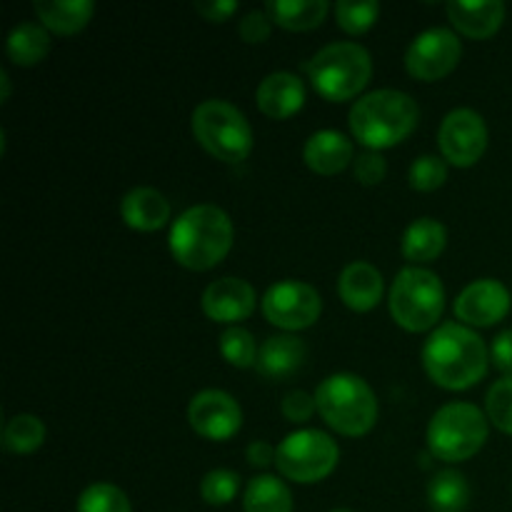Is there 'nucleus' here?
Listing matches in <instances>:
<instances>
[{
	"label": "nucleus",
	"mask_w": 512,
	"mask_h": 512,
	"mask_svg": "<svg viewBox=\"0 0 512 512\" xmlns=\"http://www.w3.org/2000/svg\"><path fill=\"white\" fill-rule=\"evenodd\" d=\"M423 368L440 388L468 390L488 373L490 350L468 325L440 323L423 345Z\"/></svg>",
	"instance_id": "obj_1"
},
{
	"label": "nucleus",
	"mask_w": 512,
	"mask_h": 512,
	"mask_svg": "<svg viewBox=\"0 0 512 512\" xmlns=\"http://www.w3.org/2000/svg\"><path fill=\"white\" fill-rule=\"evenodd\" d=\"M235 228L220 205L200 203L175 218L170 228V253L183 268L210 270L233 248Z\"/></svg>",
	"instance_id": "obj_2"
},
{
	"label": "nucleus",
	"mask_w": 512,
	"mask_h": 512,
	"mask_svg": "<svg viewBox=\"0 0 512 512\" xmlns=\"http://www.w3.org/2000/svg\"><path fill=\"white\" fill-rule=\"evenodd\" d=\"M418 120L420 108L413 95L395 88H378L360 95L348 115L353 138L368 150H383L403 143L415 130Z\"/></svg>",
	"instance_id": "obj_3"
},
{
	"label": "nucleus",
	"mask_w": 512,
	"mask_h": 512,
	"mask_svg": "<svg viewBox=\"0 0 512 512\" xmlns=\"http://www.w3.org/2000/svg\"><path fill=\"white\" fill-rule=\"evenodd\" d=\"M315 403L325 423L340 435L360 438L378 420V398L360 375L333 373L315 390Z\"/></svg>",
	"instance_id": "obj_4"
},
{
	"label": "nucleus",
	"mask_w": 512,
	"mask_h": 512,
	"mask_svg": "<svg viewBox=\"0 0 512 512\" xmlns=\"http://www.w3.org/2000/svg\"><path fill=\"white\" fill-rule=\"evenodd\" d=\"M313 88L333 103L355 98L373 75V58L368 48L353 40L328 43L305 65Z\"/></svg>",
	"instance_id": "obj_5"
},
{
	"label": "nucleus",
	"mask_w": 512,
	"mask_h": 512,
	"mask_svg": "<svg viewBox=\"0 0 512 512\" xmlns=\"http://www.w3.org/2000/svg\"><path fill=\"white\" fill-rule=\"evenodd\" d=\"M488 415L473 403H448L428 423V448L443 463H463L488 440Z\"/></svg>",
	"instance_id": "obj_6"
},
{
	"label": "nucleus",
	"mask_w": 512,
	"mask_h": 512,
	"mask_svg": "<svg viewBox=\"0 0 512 512\" xmlns=\"http://www.w3.org/2000/svg\"><path fill=\"white\" fill-rule=\"evenodd\" d=\"M390 315L410 333L430 330L445 310L443 280L428 268L408 265L400 270L390 288Z\"/></svg>",
	"instance_id": "obj_7"
},
{
	"label": "nucleus",
	"mask_w": 512,
	"mask_h": 512,
	"mask_svg": "<svg viewBox=\"0 0 512 512\" xmlns=\"http://www.w3.org/2000/svg\"><path fill=\"white\" fill-rule=\"evenodd\" d=\"M193 133L213 158L225 163H240L253 150V128L240 108L228 100L210 98L195 105Z\"/></svg>",
	"instance_id": "obj_8"
},
{
	"label": "nucleus",
	"mask_w": 512,
	"mask_h": 512,
	"mask_svg": "<svg viewBox=\"0 0 512 512\" xmlns=\"http://www.w3.org/2000/svg\"><path fill=\"white\" fill-rule=\"evenodd\" d=\"M340 460V448L328 433L315 428L295 430L280 440L275 465L293 483L313 485L328 478Z\"/></svg>",
	"instance_id": "obj_9"
},
{
	"label": "nucleus",
	"mask_w": 512,
	"mask_h": 512,
	"mask_svg": "<svg viewBox=\"0 0 512 512\" xmlns=\"http://www.w3.org/2000/svg\"><path fill=\"white\" fill-rule=\"evenodd\" d=\"M320 313H323L320 293L303 280H280L263 295L265 320L288 333L310 328Z\"/></svg>",
	"instance_id": "obj_10"
},
{
	"label": "nucleus",
	"mask_w": 512,
	"mask_h": 512,
	"mask_svg": "<svg viewBox=\"0 0 512 512\" xmlns=\"http://www.w3.org/2000/svg\"><path fill=\"white\" fill-rule=\"evenodd\" d=\"M488 125L473 108H455L443 118L438 130L440 153L458 168H470L488 150Z\"/></svg>",
	"instance_id": "obj_11"
},
{
	"label": "nucleus",
	"mask_w": 512,
	"mask_h": 512,
	"mask_svg": "<svg viewBox=\"0 0 512 512\" xmlns=\"http://www.w3.org/2000/svg\"><path fill=\"white\" fill-rule=\"evenodd\" d=\"M463 43L458 35L443 25L423 30L405 50V68L418 80H438L458 65Z\"/></svg>",
	"instance_id": "obj_12"
},
{
	"label": "nucleus",
	"mask_w": 512,
	"mask_h": 512,
	"mask_svg": "<svg viewBox=\"0 0 512 512\" xmlns=\"http://www.w3.org/2000/svg\"><path fill=\"white\" fill-rule=\"evenodd\" d=\"M188 420L200 438L223 443L243 428V408L225 390L208 388L193 395L188 405Z\"/></svg>",
	"instance_id": "obj_13"
},
{
	"label": "nucleus",
	"mask_w": 512,
	"mask_h": 512,
	"mask_svg": "<svg viewBox=\"0 0 512 512\" xmlns=\"http://www.w3.org/2000/svg\"><path fill=\"white\" fill-rule=\"evenodd\" d=\"M510 290L495 278L473 280L455 298V315L468 328H490L510 313Z\"/></svg>",
	"instance_id": "obj_14"
},
{
	"label": "nucleus",
	"mask_w": 512,
	"mask_h": 512,
	"mask_svg": "<svg viewBox=\"0 0 512 512\" xmlns=\"http://www.w3.org/2000/svg\"><path fill=\"white\" fill-rule=\"evenodd\" d=\"M203 313L208 315L215 323L225 325H238L240 320L250 318L258 305V295H255V288L243 278H218L205 288L203 300Z\"/></svg>",
	"instance_id": "obj_15"
},
{
	"label": "nucleus",
	"mask_w": 512,
	"mask_h": 512,
	"mask_svg": "<svg viewBox=\"0 0 512 512\" xmlns=\"http://www.w3.org/2000/svg\"><path fill=\"white\" fill-rule=\"evenodd\" d=\"M255 100L260 113L273 120H285L305 105V83L290 70H275L260 80Z\"/></svg>",
	"instance_id": "obj_16"
},
{
	"label": "nucleus",
	"mask_w": 512,
	"mask_h": 512,
	"mask_svg": "<svg viewBox=\"0 0 512 512\" xmlns=\"http://www.w3.org/2000/svg\"><path fill=\"white\" fill-rule=\"evenodd\" d=\"M383 273L368 260H353L340 270L338 278V295L350 310L368 313L383 298Z\"/></svg>",
	"instance_id": "obj_17"
},
{
	"label": "nucleus",
	"mask_w": 512,
	"mask_h": 512,
	"mask_svg": "<svg viewBox=\"0 0 512 512\" xmlns=\"http://www.w3.org/2000/svg\"><path fill=\"white\" fill-rule=\"evenodd\" d=\"M308 360V345L290 333L270 335L258 353V373L273 383L290 380Z\"/></svg>",
	"instance_id": "obj_18"
},
{
	"label": "nucleus",
	"mask_w": 512,
	"mask_h": 512,
	"mask_svg": "<svg viewBox=\"0 0 512 512\" xmlns=\"http://www.w3.org/2000/svg\"><path fill=\"white\" fill-rule=\"evenodd\" d=\"M303 160L320 175H338L355 160L353 140L333 128L315 130L303 145Z\"/></svg>",
	"instance_id": "obj_19"
},
{
	"label": "nucleus",
	"mask_w": 512,
	"mask_h": 512,
	"mask_svg": "<svg viewBox=\"0 0 512 512\" xmlns=\"http://www.w3.org/2000/svg\"><path fill=\"white\" fill-rule=\"evenodd\" d=\"M120 218L125 225L140 233H153L160 230L170 220V200L160 190L140 185L128 190L120 200Z\"/></svg>",
	"instance_id": "obj_20"
},
{
	"label": "nucleus",
	"mask_w": 512,
	"mask_h": 512,
	"mask_svg": "<svg viewBox=\"0 0 512 512\" xmlns=\"http://www.w3.org/2000/svg\"><path fill=\"white\" fill-rule=\"evenodd\" d=\"M448 15L455 28L475 40L490 38L505 20L503 0H450Z\"/></svg>",
	"instance_id": "obj_21"
},
{
	"label": "nucleus",
	"mask_w": 512,
	"mask_h": 512,
	"mask_svg": "<svg viewBox=\"0 0 512 512\" xmlns=\"http://www.w3.org/2000/svg\"><path fill=\"white\" fill-rule=\"evenodd\" d=\"M35 15L48 30L73 35L90 23L95 13L93 0H35Z\"/></svg>",
	"instance_id": "obj_22"
},
{
	"label": "nucleus",
	"mask_w": 512,
	"mask_h": 512,
	"mask_svg": "<svg viewBox=\"0 0 512 512\" xmlns=\"http://www.w3.org/2000/svg\"><path fill=\"white\" fill-rule=\"evenodd\" d=\"M445 243H448V230L440 220L418 218L405 228L400 250L410 263H428L443 253Z\"/></svg>",
	"instance_id": "obj_23"
},
{
	"label": "nucleus",
	"mask_w": 512,
	"mask_h": 512,
	"mask_svg": "<svg viewBox=\"0 0 512 512\" xmlns=\"http://www.w3.org/2000/svg\"><path fill=\"white\" fill-rule=\"evenodd\" d=\"M5 50L15 65H38L50 50V30L35 20H20L5 38Z\"/></svg>",
	"instance_id": "obj_24"
},
{
	"label": "nucleus",
	"mask_w": 512,
	"mask_h": 512,
	"mask_svg": "<svg viewBox=\"0 0 512 512\" xmlns=\"http://www.w3.org/2000/svg\"><path fill=\"white\" fill-rule=\"evenodd\" d=\"M245 512H293V493L275 475H255L243 493Z\"/></svg>",
	"instance_id": "obj_25"
},
{
	"label": "nucleus",
	"mask_w": 512,
	"mask_h": 512,
	"mask_svg": "<svg viewBox=\"0 0 512 512\" xmlns=\"http://www.w3.org/2000/svg\"><path fill=\"white\" fill-rule=\"evenodd\" d=\"M265 10L273 23L288 30H310L318 28L328 15V0H268Z\"/></svg>",
	"instance_id": "obj_26"
},
{
	"label": "nucleus",
	"mask_w": 512,
	"mask_h": 512,
	"mask_svg": "<svg viewBox=\"0 0 512 512\" xmlns=\"http://www.w3.org/2000/svg\"><path fill=\"white\" fill-rule=\"evenodd\" d=\"M428 503L433 512H463L470 503V485L458 470H440L428 483Z\"/></svg>",
	"instance_id": "obj_27"
},
{
	"label": "nucleus",
	"mask_w": 512,
	"mask_h": 512,
	"mask_svg": "<svg viewBox=\"0 0 512 512\" xmlns=\"http://www.w3.org/2000/svg\"><path fill=\"white\" fill-rule=\"evenodd\" d=\"M45 443L43 420L30 413H18L5 420L3 425V448L15 455L35 453Z\"/></svg>",
	"instance_id": "obj_28"
},
{
	"label": "nucleus",
	"mask_w": 512,
	"mask_h": 512,
	"mask_svg": "<svg viewBox=\"0 0 512 512\" xmlns=\"http://www.w3.org/2000/svg\"><path fill=\"white\" fill-rule=\"evenodd\" d=\"M218 348L220 355L233 368H253V365H258V343H255L253 333L245 330L243 325H230V328H225L218 340Z\"/></svg>",
	"instance_id": "obj_29"
},
{
	"label": "nucleus",
	"mask_w": 512,
	"mask_h": 512,
	"mask_svg": "<svg viewBox=\"0 0 512 512\" xmlns=\"http://www.w3.org/2000/svg\"><path fill=\"white\" fill-rule=\"evenodd\" d=\"M75 512H133L130 500L118 485L93 483L80 493Z\"/></svg>",
	"instance_id": "obj_30"
},
{
	"label": "nucleus",
	"mask_w": 512,
	"mask_h": 512,
	"mask_svg": "<svg viewBox=\"0 0 512 512\" xmlns=\"http://www.w3.org/2000/svg\"><path fill=\"white\" fill-rule=\"evenodd\" d=\"M380 15L378 0H338L335 3V18L338 25L350 35H360L373 28Z\"/></svg>",
	"instance_id": "obj_31"
},
{
	"label": "nucleus",
	"mask_w": 512,
	"mask_h": 512,
	"mask_svg": "<svg viewBox=\"0 0 512 512\" xmlns=\"http://www.w3.org/2000/svg\"><path fill=\"white\" fill-rule=\"evenodd\" d=\"M485 413L500 433L512 435V375L495 380L485 395Z\"/></svg>",
	"instance_id": "obj_32"
},
{
	"label": "nucleus",
	"mask_w": 512,
	"mask_h": 512,
	"mask_svg": "<svg viewBox=\"0 0 512 512\" xmlns=\"http://www.w3.org/2000/svg\"><path fill=\"white\" fill-rule=\"evenodd\" d=\"M240 493V475L228 468H215L200 480V498L208 505H228Z\"/></svg>",
	"instance_id": "obj_33"
},
{
	"label": "nucleus",
	"mask_w": 512,
	"mask_h": 512,
	"mask_svg": "<svg viewBox=\"0 0 512 512\" xmlns=\"http://www.w3.org/2000/svg\"><path fill=\"white\" fill-rule=\"evenodd\" d=\"M408 180L415 190H423V193L438 190L448 180V160L440 155H420L410 165Z\"/></svg>",
	"instance_id": "obj_34"
},
{
	"label": "nucleus",
	"mask_w": 512,
	"mask_h": 512,
	"mask_svg": "<svg viewBox=\"0 0 512 512\" xmlns=\"http://www.w3.org/2000/svg\"><path fill=\"white\" fill-rule=\"evenodd\" d=\"M385 173H388V160L383 158L380 150H368V153H360L353 160L355 180H360L363 185L383 183Z\"/></svg>",
	"instance_id": "obj_35"
},
{
	"label": "nucleus",
	"mask_w": 512,
	"mask_h": 512,
	"mask_svg": "<svg viewBox=\"0 0 512 512\" xmlns=\"http://www.w3.org/2000/svg\"><path fill=\"white\" fill-rule=\"evenodd\" d=\"M238 33L245 43H265L273 33V18L268 15V10H250L240 18Z\"/></svg>",
	"instance_id": "obj_36"
},
{
	"label": "nucleus",
	"mask_w": 512,
	"mask_h": 512,
	"mask_svg": "<svg viewBox=\"0 0 512 512\" xmlns=\"http://www.w3.org/2000/svg\"><path fill=\"white\" fill-rule=\"evenodd\" d=\"M280 410L290 423H308L318 410V403H315V395L305 393V390H290L280 403Z\"/></svg>",
	"instance_id": "obj_37"
},
{
	"label": "nucleus",
	"mask_w": 512,
	"mask_h": 512,
	"mask_svg": "<svg viewBox=\"0 0 512 512\" xmlns=\"http://www.w3.org/2000/svg\"><path fill=\"white\" fill-rule=\"evenodd\" d=\"M490 360L500 373L512 375V330L495 335L493 345H490Z\"/></svg>",
	"instance_id": "obj_38"
},
{
	"label": "nucleus",
	"mask_w": 512,
	"mask_h": 512,
	"mask_svg": "<svg viewBox=\"0 0 512 512\" xmlns=\"http://www.w3.org/2000/svg\"><path fill=\"white\" fill-rule=\"evenodd\" d=\"M195 10L205 20H210V23H223V20H228L238 10V3L235 0H198Z\"/></svg>",
	"instance_id": "obj_39"
},
{
	"label": "nucleus",
	"mask_w": 512,
	"mask_h": 512,
	"mask_svg": "<svg viewBox=\"0 0 512 512\" xmlns=\"http://www.w3.org/2000/svg\"><path fill=\"white\" fill-rule=\"evenodd\" d=\"M275 453H278V448H273L265 440H253L248 445V450H245V458H248V463L253 468H268L270 463H275Z\"/></svg>",
	"instance_id": "obj_40"
},
{
	"label": "nucleus",
	"mask_w": 512,
	"mask_h": 512,
	"mask_svg": "<svg viewBox=\"0 0 512 512\" xmlns=\"http://www.w3.org/2000/svg\"><path fill=\"white\" fill-rule=\"evenodd\" d=\"M0 85H3V95H0V100H8V95H10V78H8V73H5V70H0Z\"/></svg>",
	"instance_id": "obj_41"
},
{
	"label": "nucleus",
	"mask_w": 512,
	"mask_h": 512,
	"mask_svg": "<svg viewBox=\"0 0 512 512\" xmlns=\"http://www.w3.org/2000/svg\"><path fill=\"white\" fill-rule=\"evenodd\" d=\"M330 512H353V510H348V508H335V510H330Z\"/></svg>",
	"instance_id": "obj_42"
}]
</instances>
